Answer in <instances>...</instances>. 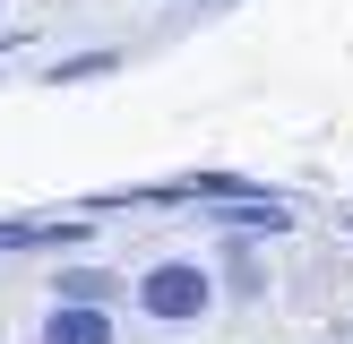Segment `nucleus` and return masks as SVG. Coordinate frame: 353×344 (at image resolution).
I'll return each instance as SVG.
<instances>
[{
	"label": "nucleus",
	"mask_w": 353,
	"mask_h": 344,
	"mask_svg": "<svg viewBox=\"0 0 353 344\" xmlns=\"http://www.w3.org/2000/svg\"><path fill=\"white\" fill-rule=\"evenodd\" d=\"M216 301H224L216 267H207V258H190V250L138 267V284H130V310H138V319H155V327H199Z\"/></svg>",
	"instance_id": "obj_1"
},
{
	"label": "nucleus",
	"mask_w": 353,
	"mask_h": 344,
	"mask_svg": "<svg viewBox=\"0 0 353 344\" xmlns=\"http://www.w3.org/2000/svg\"><path fill=\"white\" fill-rule=\"evenodd\" d=\"M34 344H121V319H112V310H95V301H43Z\"/></svg>",
	"instance_id": "obj_2"
},
{
	"label": "nucleus",
	"mask_w": 353,
	"mask_h": 344,
	"mask_svg": "<svg viewBox=\"0 0 353 344\" xmlns=\"http://www.w3.org/2000/svg\"><path fill=\"white\" fill-rule=\"evenodd\" d=\"M69 241H86L78 215H0V258H17V250H69Z\"/></svg>",
	"instance_id": "obj_3"
},
{
	"label": "nucleus",
	"mask_w": 353,
	"mask_h": 344,
	"mask_svg": "<svg viewBox=\"0 0 353 344\" xmlns=\"http://www.w3.org/2000/svg\"><path fill=\"white\" fill-rule=\"evenodd\" d=\"M52 301H121V275L112 267H61V275H52Z\"/></svg>",
	"instance_id": "obj_4"
},
{
	"label": "nucleus",
	"mask_w": 353,
	"mask_h": 344,
	"mask_svg": "<svg viewBox=\"0 0 353 344\" xmlns=\"http://www.w3.org/2000/svg\"><path fill=\"white\" fill-rule=\"evenodd\" d=\"M216 284H233L241 301H259V292H268V258H259L250 241H233V250H224V275H216Z\"/></svg>",
	"instance_id": "obj_5"
},
{
	"label": "nucleus",
	"mask_w": 353,
	"mask_h": 344,
	"mask_svg": "<svg viewBox=\"0 0 353 344\" xmlns=\"http://www.w3.org/2000/svg\"><path fill=\"white\" fill-rule=\"evenodd\" d=\"M190 9H224V0H190Z\"/></svg>",
	"instance_id": "obj_6"
}]
</instances>
